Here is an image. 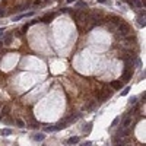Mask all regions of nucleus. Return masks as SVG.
<instances>
[{
    "label": "nucleus",
    "instance_id": "7",
    "mask_svg": "<svg viewBox=\"0 0 146 146\" xmlns=\"http://www.w3.org/2000/svg\"><path fill=\"white\" fill-rule=\"evenodd\" d=\"M54 16H56L54 13L45 15V16H44V18H41V21H42V22H45V23H48V22H50V21H53V19H54Z\"/></svg>",
    "mask_w": 146,
    "mask_h": 146
},
{
    "label": "nucleus",
    "instance_id": "2",
    "mask_svg": "<svg viewBox=\"0 0 146 146\" xmlns=\"http://www.w3.org/2000/svg\"><path fill=\"white\" fill-rule=\"evenodd\" d=\"M113 95V91L111 89H108V88H104L101 92H99V95H98V99L99 101H105L107 98H110Z\"/></svg>",
    "mask_w": 146,
    "mask_h": 146
},
{
    "label": "nucleus",
    "instance_id": "22",
    "mask_svg": "<svg viewBox=\"0 0 146 146\" xmlns=\"http://www.w3.org/2000/svg\"><path fill=\"white\" fill-rule=\"evenodd\" d=\"M126 2H127L129 4H131V6H133V2H135V0H126Z\"/></svg>",
    "mask_w": 146,
    "mask_h": 146
},
{
    "label": "nucleus",
    "instance_id": "18",
    "mask_svg": "<svg viewBox=\"0 0 146 146\" xmlns=\"http://www.w3.org/2000/svg\"><path fill=\"white\" fill-rule=\"evenodd\" d=\"M129 91H130V88H129V86H127V88H124V91L121 92V95H127V94H129Z\"/></svg>",
    "mask_w": 146,
    "mask_h": 146
},
{
    "label": "nucleus",
    "instance_id": "14",
    "mask_svg": "<svg viewBox=\"0 0 146 146\" xmlns=\"http://www.w3.org/2000/svg\"><path fill=\"white\" fill-rule=\"evenodd\" d=\"M28 7H29V4H22V6H19L16 10H18V12H22V10H25V9H28Z\"/></svg>",
    "mask_w": 146,
    "mask_h": 146
},
{
    "label": "nucleus",
    "instance_id": "5",
    "mask_svg": "<svg viewBox=\"0 0 146 146\" xmlns=\"http://www.w3.org/2000/svg\"><path fill=\"white\" fill-rule=\"evenodd\" d=\"M9 113H10V107L9 105H2V110H0V114L3 117L9 115Z\"/></svg>",
    "mask_w": 146,
    "mask_h": 146
},
{
    "label": "nucleus",
    "instance_id": "26",
    "mask_svg": "<svg viewBox=\"0 0 146 146\" xmlns=\"http://www.w3.org/2000/svg\"><path fill=\"white\" fill-rule=\"evenodd\" d=\"M2 47H3V42H2V41H0V48H2Z\"/></svg>",
    "mask_w": 146,
    "mask_h": 146
},
{
    "label": "nucleus",
    "instance_id": "20",
    "mask_svg": "<svg viewBox=\"0 0 146 146\" xmlns=\"http://www.w3.org/2000/svg\"><path fill=\"white\" fill-rule=\"evenodd\" d=\"M82 146H92V142H85L82 143Z\"/></svg>",
    "mask_w": 146,
    "mask_h": 146
},
{
    "label": "nucleus",
    "instance_id": "21",
    "mask_svg": "<svg viewBox=\"0 0 146 146\" xmlns=\"http://www.w3.org/2000/svg\"><path fill=\"white\" fill-rule=\"evenodd\" d=\"M2 16H4V10H3V9H0V18H2Z\"/></svg>",
    "mask_w": 146,
    "mask_h": 146
},
{
    "label": "nucleus",
    "instance_id": "12",
    "mask_svg": "<svg viewBox=\"0 0 146 146\" xmlns=\"http://www.w3.org/2000/svg\"><path fill=\"white\" fill-rule=\"evenodd\" d=\"M77 142H79V137H77V136H73V137L69 139V143H70V145H76Z\"/></svg>",
    "mask_w": 146,
    "mask_h": 146
},
{
    "label": "nucleus",
    "instance_id": "23",
    "mask_svg": "<svg viewBox=\"0 0 146 146\" xmlns=\"http://www.w3.org/2000/svg\"><path fill=\"white\" fill-rule=\"evenodd\" d=\"M3 32H4V28H0V35H3Z\"/></svg>",
    "mask_w": 146,
    "mask_h": 146
},
{
    "label": "nucleus",
    "instance_id": "3",
    "mask_svg": "<svg viewBox=\"0 0 146 146\" xmlns=\"http://www.w3.org/2000/svg\"><path fill=\"white\" fill-rule=\"evenodd\" d=\"M32 15H34V12H28V13H22V15H19V16H13V18H12V21H13V22H16V21H19V19L29 18V16H32Z\"/></svg>",
    "mask_w": 146,
    "mask_h": 146
},
{
    "label": "nucleus",
    "instance_id": "16",
    "mask_svg": "<svg viewBox=\"0 0 146 146\" xmlns=\"http://www.w3.org/2000/svg\"><path fill=\"white\" fill-rule=\"evenodd\" d=\"M16 124H18V127H25V126H26V124L23 123L21 118H18V120H16Z\"/></svg>",
    "mask_w": 146,
    "mask_h": 146
},
{
    "label": "nucleus",
    "instance_id": "15",
    "mask_svg": "<svg viewBox=\"0 0 146 146\" xmlns=\"http://www.w3.org/2000/svg\"><path fill=\"white\" fill-rule=\"evenodd\" d=\"M136 101H137V98H136V96H131V98H130V102H129V104H130L131 107H135V105H136Z\"/></svg>",
    "mask_w": 146,
    "mask_h": 146
},
{
    "label": "nucleus",
    "instance_id": "8",
    "mask_svg": "<svg viewBox=\"0 0 146 146\" xmlns=\"http://www.w3.org/2000/svg\"><path fill=\"white\" fill-rule=\"evenodd\" d=\"M44 137H45V136L42 135V133H36V135H34V140H35V142H42L44 140Z\"/></svg>",
    "mask_w": 146,
    "mask_h": 146
},
{
    "label": "nucleus",
    "instance_id": "27",
    "mask_svg": "<svg viewBox=\"0 0 146 146\" xmlns=\"http://www.w3.org/2000/svg\"><path fill=\"white\" fill-rule=\"evenodd\" d=\"M2 105H3V104H2V102H0V110H2Z\"/></svg>",
    "mask_w": 146,
    "mask_h": 146
},
{
    "label": "nucleus",
    "instance_id": "17",
    "mask_svg": "<svg viewBox=\"0 0 146 146\" xmlns=\"http://www.w3.org/2000/svg\"><path fill=\"white\" fill-rule=\"evenodd\" d=\"M45 131H48V133H50V131H57V130H56V126H50V127L45 129Z\"/></svg>",
    "mask_w": 146,
    "mask_h": 146
},
{
    "label": "nucleus",
    "instance_id": "11",
    "mask_svg": "<svg viewBox=\"0 0 146 146\" xmlns=\"http://www.w3.org/2000/svg\"><path fill=\"white\" fill-rule=\"evenodd\" d=\"M91 130H92V123H88L86 126H83V131L86 133V135L88 133H91Z\"/></svg>",
    "mask_w": 146,
    "mask_h": 146
},
{
    "label": "nucleus",
    "instance_id": "19",
    "mask_svg": "<svg viewBox=\"0 0 146 146\" xmlns=\"http://www.w3.org/2000/svg\"><path fill=\"white\" fill-rule=\"evenodd\" d=\"M118 121H120V117H115V118H114V121H113V124H111V126H115V124L118 123Z\"/></svg>",
    "mask_w": 146,
    "mask_h": 146
},
{
    "label": "nucleus",
    "instance_id": "10",
    "mask_svg": "<svg viewBox=\"0 0 146 146\" xmlns=\"http://www.w3.org/2000/svg\"><path fill=\"white\" fill-rule=\"evenodd\" d=\"M0 135H2V136H10L12 130H10V129H3V130H0Z\"/></svg>",
    "mask_w": 146,
    "mask_h": 146
},
{
    "label": "nucleus",
    "instance_id": "9",
    "mask_svg": "<svg viewBox=\"0 0 146 146\" xmlns=\"http://www.w3.org/2000/svg\"><path fill=\"white\" fill-rule=\"evenodd\" d=\"M110 85H111V88H114V89H121V86H123L121 82H118V80H113Z\"/></svg>",
    "mask_w": 146,
    "mask_h": 146
},
{
    "label": "nucleus",
    "instance_id": "1",
    "mask_svg": "<svg viewBox=\"0 0 146 146\" xmlns=\"http://www.w3.org/2000/svg\"><path fill=\"white\" fill-rule=\"evenodd\" d=\"M115 32H117V35L120 36V38H123V36H127V35H130V32H131V28H130V25L129 23H126V22H120L118 25H117V29H115Z\"/></svg>",
    "mask_w": 146,
    "mask_h": 146
},
{
    "label": "nucleus",
    "instance_id": "4",
    "mask_svg": "<svg viewBox=\"0 0 146 146\" xmlns=\"http://www.w3.org/2000/svg\"><path fill=\"white\" fill-rule=\"evenodd\" d=\"M131 75H133V69H126V72H124V75H123V79L126 80V82H129V80L131 79Z\"/></svg>",
    "mask_w": 146,
    "mask_h": 146
},
{
    "label": "nucleus",
    "instance_id": "6",
    "mask_svg": "<svg viewBox=\"0 0 146 146\" xmlns=\"http://www.w3.org/2000/svg\"><path fill=\"white\" fill-rule=\"evenodd\" d=\"M137 23H139V26H145L146 25V19H145V15L143 13H140L137 16Z\"/></svg>",
    "mask_w": 146,
    "mask_h": 146
},
{
    "label": "nucleus",
    "instance_id": "24",
    "mask_svg": "<svg viewBox=\"0 0 146 146\" xmlns=\"http://www.w3.org/2000/svg\"><path fill=\"white\" fill-rule=\"evenodd\" d=\"M98 2H99V3H105L107 0H98Z\"/></svg>",
    "mask_w": 146,
    "mask_h": 146
},
{
    "label": "nucleus",
    "instance_id": "13",
    "mask_svg": "<svg viewBox=\"0 0 146 146\" xmlns=\"http://www.w3.org/2000/svg\"><path fill=\"white\" fill-rule=\"evenodd\" d=\"M10 41H12V36H10V35H7V36H4V40L2 41V42H3L4 45H9V44H10Z\"/></svg>",
    "mask_w": 146,
    "mask_h": 146
},
{
    "label": "nucleus",
    "instance_id": "25",
    "mask_svg": "<svg viewBox=\"0 0 146 146\" xmlns=\"http://www.w3.org/2000/svg\"><path fill=\"white\" fill-rule=\"evenodd\" d=\"M72 2H76V0H67V3H72Z\"/></svg>",
    "mask_w": 146,
    "mask_h": 146
}]
</instances>
